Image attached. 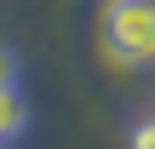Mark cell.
I'll use <instances>...</instances> for the list:
<instances>
[{
  "label": "cell",
  "instance_id": "6da1fadb",
  "mask_svg": "<svg viewBox=\"0 0 155 149\" xmlns=\"http://www.w3.org/2000/svg\"><path fill=\"white\" fill-rule=\"evenodd\" d=\"M104 52L121 69L155 63V0H104Z\"/></svg>",
  "mask_w": 155,
  "mask_h": 149
},
{
  "label": "cell",
  "instance_id": "5b68a950",
  "mask_svg": "<svg viewBox=\"0 0 155 149\" xmlns=\"http://www.w3.org/2000/svg\"><path fill=\"white\" fill-rule=\"evenodd\" d=\"M0 149H6V144H0Z\"/></svg>",
  "mask_w": 155,
  "mask_h": 149
},
{
  "label": "cell",
  "instance_id": "277c9868",
  "mask_svg": "<svg viewBox=\"0 0 155 149\" xmlns=\"http://www.w3.org/2000/svg\"><path fill=\"white\" fill-rule=\"evenodd\" d=\"M132 149H155V121H144V126L132 132Z\"/></svg>",
  "mask_w": 155,
  "mask_h": 149
},
{
  "label": "cell",
  "instance_id": "3957f363",
  "mask_svg": "<svg viewBox=\"0 0 155 149\" xmlns=\"http://www.w3.org/2000/svg\"><path fill=\"white\" fill-rule=\"evenodd\" d=\"M17 80V57H12V46L0 40V86H12Z\"/></svg>",
  "mask_w": 155,
  "mask_h": 149
},
{
  "label": "cell",
  "instance_id": "7a4b0ae2",
  "mask_svg": "<svg viewBox=\"0 0 155 149\" xmlns=\"http://www.w3.org/2000/svg\"><path fill=\"white\" fill-rule=\"evenodd\" d=\"M29 126V103L17 98V86H0V144H12Z\"/></svg>",
  "mask_w": 155,
  "mask_h": 149
}]
</instances>
